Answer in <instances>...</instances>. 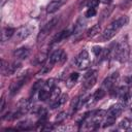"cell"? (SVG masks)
Returning a JSON list of instances; mask_svg holds the SVG:
<instances>
[{
    "instance_id": "obj_5",
    "label": "cell",
    "mask_w": 132,
    "mask_h": 132,
    "mask_svg": "<svg viewBox=\"0 0 132 132\" xmlns=\"http://www.w3.org/2000/svg\"><path fill=\"white\" fill-rule=\"evenodd\" d=\"M58 21H59L58 18H53L52 20H50V21L40 29V32H39V34H38V36H37V40H38V41L43 40V39L48 35V33L56 27V25L58 24Z\"/></svg>"
},
{
    "instance_id": "obj_30",
    "label": "cell",
    "mask_w": 132,
    "mask_h": 132,
    "mask_svg": "<svg viewBox=\"0 0 132 132\" xmlns=\"http://www.w3.org/2000/svg\"><path fill=\"white\" fill-rule=\"evenodd\" d=\"M4 103H5V99L2 98V99H1V105H0V109H1V110H3V108H4Z\"/></svg>"
},
{
    "instance_id": "obj_32",
    "label": "cell",
    "mask_w": 132,
    "mask_h": 132,
    "mask_svg": "<svg viewBox=\"0 0 132 132\" xmlns=\"http://www.w3.org/2000/svg\"><path fill=\"white\" fill-rule=\"evenodd\" d=\"M102 3H104V4H108V3H110V1L111 0H100Z\"/></svg>"
},
{
    "instance_id": "obj_6",
    "label": "cell",
    "mask_w": 132,
    "mask_h": 132,
    "mask_svg": "<svg viewBox=\"0 0 132 132\" xmlns=\"http://www.w3.org/2000/svg\"><path fill=\"white\" fill-rule=\"evenodd\" d=\"M75 65L77 66L78 69H87L90 66V58H89V53L86 50H82L75 58L74 60Z\"/></svg>"
},
{
    "instance_id": "obj_11",
    "label": "cell",
    "mask_w": 132,
    "mask_h": 132,
    "mask_svg": "<svg viewBox=\"0 0 132 132\" xmlns=\"http://www.w3.org/2000/svg\"><path fill=\"white\" fill-rule=\"evenodd\" d=\"M66 2H67V0H52L47 4V6H46V12L47 13H54V12H56Z\"/></svg>"
},
{
    "instance_id": "obj_22",
    "label": "cell",
    "mask_w": 132,
    "mask_h": 132,
    "mask_svg": "<svg viewBox=\"0 0 132 132\" xmlns=\"http://www.w3.org/2000/svg\"><path fill=\"white\" fill-rule=\"evenodd\" d=\"M50 94H51V93H50L48 91H46V90H44L43 88H41V89L38 91V99L44 101V100H46V99L50 98Z\"/></svg>"
},
{
    "instance_id": "obj_7",
    "label": "cell",
    "mask_w": 132,
    "mask_h": 132,
    "mask_svg": "<svg viewBox=\"0 0 132 132\" xmlns=\"http://www.w3.org/2000/svg\"><path fill=\"white\" fill-rule=\"evenodd\" d=\"M97 81V71L96 70H91L85 75V80L82 82V88L84 90H90L92 89Z\"/></svg>"
},
{
    "instance_id": "obj_13",
    "label": "cell",
    "mask_w": 132,
    "mask_h": 132,
    "mask_svg": "<svg viewBox=\"0 0 132 132\" xmlns=\"http://www.w3.org/2000/svg\"><path fill=\"white\" fill-rule=\"evenodd\" d=\"M30 55V50L28 47H19L16 48L14 52H13V56L14 58L16 59H20V60H23V59H27Z\"/></svg>"
},
{
    "instance_id": "obj_1",
    "label": "cell",
    "mask_w": 132,
    "mask_h": 132,
    "mask_svg": "<svg viewBox=\"0 0 132 132\" xmlns=\"http://www.w3.org/2000/svg\"><path fill=\"white\" fill-rule=\"evenodd\" d=\"M113 48L109 50V55L113 58L117 59L121 63H125L128 58H129V44L127 41V38H123L119 43H116L112 45Z\"/></svg>"
},
{
    "instance_id": "obj_24",
    "label": "cell",
    "mask_w": 132,
    "mask_h": 132,
    "mask_svg": "<svg viewBox=\"0 0 132 132\" xmlns=\"http://www.w3.org/2000/svg\"><path fill=\"white\" fill-rule=\"evenodd\" d=\"M45 58H46V54L40 53L39 55H37V56L35 57V63H36V64H41L42 62L45 61Z\"/></svg>"
},
{
    "instance_id": "obj_9",
    "label": "cell",
    "mask_w": 132,
    "mask_h": 132,
    "mask_svg": "<svg viewBox=\"0 0 132 132\" xmlns=\"http://www.w3.org/2000/svg\"><path fill=\"white\" fill-rule=\"evenodd\" d=\"M119 77V72H113L112 74H110L109 76H107L103 82H102V88L105 89L106 91L107 90H112L113 87L116 86V82H117V79Z\"/></svg>"
},
{
    "instance_id": "obj_33",
    "label": "cell",
    "mask_w": 132,
    "mask_h": 132,
    "mask_svg": "<svg viewBox=\"0 0 132 132\" xmlns=\"http://www.w3.org/2000/svg\"><path fill=\"white\" fill-rule=\"evenodd\" d=\"M131 123H132V118H131Z\"/></svg>"
},
{
    "instance_id": "obj_25",
    "label": "cell",
    "mask_w": 132,
    "mask_h": 132,
    "mask_svg": "<svg viewBox=\"0 0 132 132\" xmlns=\"http://www.w3.org/2000/svg\"><path fill=\"white\" fill-rule=\"evenodd\" d=\"M43 85H44L43 80H37V81L34 84L33 88H32V92H33V93H35L36 91H39V90L43 87Z\"/></svg>"
},
{
    "instance_id": "obj_12",
    "label": "cell",
    "mask_w": 132,
    "mask_h": 132,
    "mask_svg": "<svg viewBox=\"0 0 132 132\" xmlns=\"http://www.w3.org/2000/svg\"><path fill=\"white\" fill-rule=\"evenodd\" d=\"M15 30L11 27H5L1 31V42H5L9 40L11 37H13Z\"/></svg>"
},
{
    "instance_id": "obj_10",
    "label": "cell",
    "mask_w": 132,
    "mask_h": 132,
    "mask_svg": "<svg viewBox=\"0 0 132 132\" xmlns=\"http://www.w3.org/2000/svg\"><path fill=\"white\" fill-rule=\"evenodd\" d=\"M123 109H124V105L122 103H117V104L109 107V109L106 111V116L113 118V119H117L122 113Z\"/></svg>"
},
{
    "instance_id": "obj_14",
    "label": "cell",
    "mask_w": 132,
    "mask_h": 132,
    "mask_svg": "<svg viewBox=\"0 0 132 132\" xmlns=\"http://www.w3.org/2000/svg\"><path fill=\"white\" fill-rule=\"evenodd\" d=\"M31 108H32V103H31L30 100H25V99H23L22 101L19 102L18 111H19L21 114H24V113L28 112Z\"/></svg>"
},
{
    "instance_id": "obj_4",
    "label": "cell",
    "mask_w": 132,
    "mask_h": 132,
    "mask_svg": "<svg viewBox=\"0 0 132 132\" xmlns=\"http://www.w3.org/2000/svg\"><path fill=\"white\" fill-rule=\"evenodd\" d=\"M20 68H21V63L20 62L8 63L4 60H2V62H1V73L4 76H8V75H11V74L15 73Z\"/></svg>"
},
{
    "instance_id": "obj_23",
    "label": "cell",
    "mask_w": 132,
    "mask_h": 132,
    "mask_svg": "<svg viewBox=\"0 0 132 132\" xmlns=\"http://www.w3.org/2000/svg\"><path fill=\"white\" fill-rule=\"evenodd\" d=\"M104 96H105V91H104L103 88H102V89H98V90L93 94V98L95 99V101H98V100L102 99Z\"/></svg>"
},
{
    "instance_id": "obj_31",
    "label": "cell",
    "mask_w": 132,
    "mask_h": 132,
    "mask_svg": "<svg viewBox=\"0 0 132 132\" xmlns=\"http://www.w3.org/2000/svg\"><path fill=\"white\" fill-rule=\"evenodd\" d=\"M126 80H127V82H128L129 85H132V75H131V76H129V77H127V78H126Z\"/></svg>"
},
{
    "instance_id": "obj_8",
    "label": "cell",
    "mask_w": 132,
    "mask_h": 132,
    "mask_svg": "<svg viewBox=\"0 0 132 132\" xmlns=\"http://www.w3.org/2000/svg\"><path fill=\"white\" fill-rule=\"evenodd\" d=\"M26 79H27V78H26L25 76H20V77H18L16 79H14V80L10 84L9 93H10L11 96H12V95H15V94L21 90V88L25 85Z\"/></svg>"
},
{
    "instance_id": "obj_15",
    "label": "cell",
    "mask_w": 132,
    "mask_h": 132,
    "mask_svg": "<svg viewBox=\"0 0 132 132\" xmlns=\"http://www.w3.org/2000/svg\"><path fill=\"white\" fill-rule=\"evenodd\" d=\"M86 26V20L84 18H79L76 23L74 24V27H73V34H79L80 32H82L84 28Z\"/></svg>"
},
{
    "instance_id": "obj_16",
    "label": "cell",
    "mask_w": 132,
    "mask_h": 132,
    "mask_svg": "<svg viewBox=\"0 0 132 132\" xmlns=\"http://www.w3.org/2000/svg\"><path fill=\"white\" fill-rule=\"evenodd\" d=\"M70 35V31L69 30H63V31H61V32H59L55 37H54V39H53V42L54 43H58V42H61L62 40H64V39H66L68 36Z\"/></svg>"
},
{
    "instance_id": "obj_26",
    "label": "cell",
    "mask_w": 132,
    "mask_h": 132,
    "mask_svg": "<svg viewBox=\"0 0 132 132\" xmlns=\"http://www.w3.org/2000/svg\"><path fill=\"white\" fill-rule=\"evenodd\" d=\"M66 118H67V113H66L65 111H61V112H59V113L57 114V117H56L55 121H56V122H58V123H61V122H63Z\"/></svg>"
},
{
    "instance_id": "obj_17",
    "label": "cell",
    "mask_w": 132,
    "mask_h": 132,
    "mask_svg": "<svg viewBox=\"0 0 132 132\" xmlns=\"http://www.w3.org/2000/svg\"><path fill=\"white\" fill-rule=\"evenodd\" d=\"M67 100H68V95H67V94H61L60 97H59L55 102L52 103V108H57V107L63 105Z\"/></svg>"
},
{
    "instance_id": "obj_28",
    "label": "cell",
    "mask_w": 132,
    "mask_h": 132,
    "mask_svg": "<svg viewBox=\"0 0 132 132\" xmlns=\"http://www.w3.org/2000/svg\"><path fill=\"white\" fill-rule=\"evenodd\" d=\"M100 0H88L87 1V6L88 8H95L96 6H98Z\"/></svg>"
},
{
    "instance_id": "obj_21",
    "label": "cell",
    "mask_w": 132,
    "mask_h": 132,
    "mask_svg": "<svg viewBox=\"0 0 132 132\" xmlns=\"http://www.w3.org/2000/svg\"><path fill=\"white\" fill-rule=\"evenodd\" d=\"M131 124H132V123H131V120L125 118V119H123V120L119 123V127H120V129H123V130H129Z\"/></svg>"
},
{
    "instance_id": "obj_29",
    "label": "cell",
    "mask_w": 132,
    "mask_h": 132,
    "mask_svg": "<svg viewBox=\"0 0 132 132\" xmlns=\"http://www.w3.org/2000/svg\"><path fill=\"white\" fill-rule=\"evenodd\" d=\"M96 13H97V11L95 8H88L86 13H85V16L86 18H92V16H95Z\"/></svg>"
},
{
    "instance_id": "obj_27",
    "label": "cell",
    "mask_w": 132,
    "mask_h": 132,
    "mask_svg": "<svg viewBox=\"0 0 132 132\" xmlns=\"http://www.w3.org/2000/svg\"><path fill=\"white\" fill-rule=\"evenodd\" d=\"M92 52H93V54H94L96 57H99V56H101V55H102L103 50H102V47H101V46H99V45H95V46H93Z\"/></svg>"
},
{
    "instance_id": "obj_19",
    "label": "cell",
    "mask_w": 132,
    "mask_h": 132,
    "mask_svg": "<svg viewBox=\"0 0 132 132\" xmlns=\"http://www.w3.org/2000/svg\"><path fill=\"white\" fill-rule=\"evenodd\" d=\"M78 77H79V74H78L77 72H73V73H71V74L69 75L68 80H67V87H68V88H71L72 86H74L75 82L77 81Z\"/></svg>"
},
{
    "instance_id": "obj_2",
    "label": "cell",
    "mask_w": 132,
    "mask_h": 132,
    "mask_svg": "<svg viewBox=\"0 0 132 132\" xmlns=\"http://www.w3.org/2000/svg\"><path fill=\"white\" fill-rule=\"evenodd\" d=\"M128 23H129V18L127 15H121L120 18H118L117 20L111 22L109 24V26L103 31V33H102V40H104V41L110 40L119 32V30L121 28H123L124 26H126Z\"/></svg>"
},
{
    "instance_id": "obj_18",
    "label": "cell",
    "mask_w": 132,
    "mask_h": 132,
    "mask_svg": "<svg viewBox=\"0 0 132 132\" xmlns=\"http://www.w3.org/2000/svg\"><path fill=\"white\" fill-rule=\"evenodd\" d=\"M60 95H61V90H60V88L55 86V87L53 88V90L51 91V94H50V100H51V102H52V103L55 102V101L60 97Z\"/></svg>"
},
{
    "instance_id": "obj_20",
    "label": "cell",
    "mask_w": 132,
    "mask_h": 132,
    "mask_svg": "<svg viewBox=\"0 0 132 132\" xmlns=\"http://www.w3.org/2000/svg\"><path fill=\"white\" fill-rule=\"evenodd\" d=\"M100 33V25H94L93 27H91L88 32H87V36L88 37H94L97 34Z\"/></svg>"
},
{
    "instance_id": "obj_3",
    "label": "cell",
    "mask_w": 132,
    "mask_h": 132,
    "mask_svg": "<svg viewBox=\"0 0 132 132\" xmlns=\"http://www.w3.org/2000/svg\"><path fill=\"white\" fill-rule=\"evenodd\" d=\"M33 29L34 28L31 25H24V26L20 27L14 32V35L12 37L13 38V41L14 42H21V41L25 40L26 38H28L31 35Z\"/></svg>"
}]
</instances>
